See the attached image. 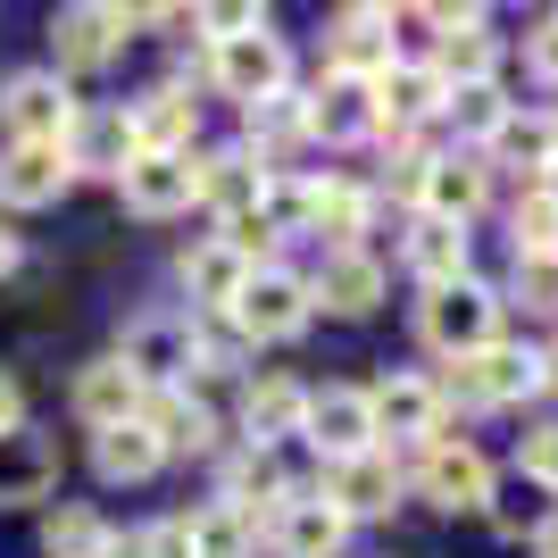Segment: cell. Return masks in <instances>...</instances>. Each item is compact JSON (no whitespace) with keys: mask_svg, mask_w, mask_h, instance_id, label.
I'll list each match as a JSON object with an SVG mask.
<instances>
[{"mask_svg":"<svg viewBox=\"0 0 558 558\" xmlns=\"http://www.w3.org/2000/svg\"><path fill=\"white\" fill-rule=\"evenodd\" d=\"M308 226L333 233V251H359V233H367V192H350V184H308Z\"/></svg>","mask_w":558,"mask_h":558,"instance_id":"31","label":"cell"},{"mask_svg":"<svg viewBox=\"0 0 558 558\" xmlns=\"http://www.w3.org/2000/svg\"><path fill=\"white\" fill-rule=\"evenodd\" d=\"M93 459H100V475H109V484H142V475H159L167 466V450L150 442V425H109V434H100L93 442Z\"/></svg>","mask_w":558,"mask_h":558,"instance_id":"29","label":"cell"},{"mask_svg":"<svg viewBox=\"0 0 558 558\" xmlns=\"http://www.w3.org/2000/svg\"><path fill=\"white\" fill-rule=\"evenodd\" d=\"M550 134H558V117H550Z\"/></svg>","mask_w":558,"mask_h":558,"instance_id":"47","label":"cell"},{"mask_svg":"<svg viewBox=\"0 0 558 558\" xmlns=\"http://www.w3.org/2000/svg\"><path fill=\"white\" fill-rule=\"evenodd\" d=\"M125 125H134V150L184 159V150H192V125H201V100H192L184 84H159V93H142L134 109H125Z\"/></svg>","mask_w":558,"mask_h":558,"instance_id":"14","label":"cell"},{"mask_svg":"<svg viewBox=\"0 0 558 558\" xmlns=\"http://www.w3.org/2000/svg\"><path fill=\"white\" fill-rule=\"evenodd\" d=\"M342 542H350V517L333 509L326 492H317V500L292 492L276 509V558H342Z\"/></svg>","mask_w":558,"mask_h":558,"instance_id":"15","label":"cell"},{"mask_svg":"<svg viewBox=\"0 0 558 558\" xmlns=\"http://www.w3.org/2000/svg\"><path fill=\"white\" fill-rule=\"evenodd\" d=\"M525 59H534L542 84H558V17H542L534 34H525Z\"/></svg>","mask_w":558,"mask_h":558,"instance_id":"42","label":"cell"},{"mask_svg":"<svg viewBox=\"0 0 558 558\" xmlns=\"http://www.w3.org/2000/svg\"><path fill=\"white\" fill-rule=\"evenodd\" d=\"M308 134V117H301V100H258V109H251V159L258 167H267V150H283V142H301Z\"/></svg>","mask_w":558,"mask_h":558,"instance_id":"34","label":"cell"},{"mask_svg":"<svg viewBox=\"0 0 558 558\" xmlns=\"http://www.w3.org/2000/svg\"><path fill=\"white\" fill-rule=\"evenodd\" d=\"M308 417V384H292V375H258L251 392H242V425H251L258 450H276L283 434H301Z\"/></svg>","mask_w":558,"mask_h":558,"instance_id":"24","label":"cell"},{"mask_svg":"<svg viewBox=\"0 0 558 558\" xmlns=\"http://www.w3.org/2000/svg\"><path fill=\"white\" fill-rule=\"evenodd\" d=\"M134 558H201V542H192V517H159V525H142Z\"/></svg>","mask_w":558,"mask_h":558,"instance_id":"39","label":"cell"},{"mask_svg":"<svg viewBox=\"0 0 558 558\" xmlns=\"http://www.w3.org/2000/svg\"><path fill=\"white\" fill-rule=\"evenodd\" d=\"M184 283H192V301L233 308V292L251 283V258H233L226 242H201V251H184Z\"/></svg>","mask_w":558,"mask_h":558,"instance_id":"30","label":"cell"},{"mask_svg":"<svg viewBox=\"0 0 558 558\" xmlns=\"http://www.w3.org/2000/svg\"><path fill=\"white\" fill-rule=\"evenodd\" d=\"M517 301L534 317H558V258H517Z\"/></svg>","mask_w":558,"mask_h":558,"instance_id":"38","label":"cell"},{"mask_svg":"<svg viewBox=\"0 0 558 558\" xmlns=\"http://www.w3.org/2000/svg\"><path fill=\"white\" fill-rule=\"evenodd\" d=\"M384 68H392V9H342L333 17V75L375 84Z\"/></svg>","mask_w":558,"mask_h":558,"instance_id":"19","label":"cell"},{"mask_svg":"<svg viewBox=\"0 0 558 558\" xmlns=\"http://www.w3.org/2000/svg\"><path fill=\"white\" fill-rule=\"evenodd\" d=\"M484 192H492V167L484 159H434L425 167V217H434V226H466V217L484 209Z\"/></svg>","mask_w":558,"mask_h":558,"instance_id":"23","label":"cell"},{"mask_svg":"<svg viewBox=\"0 0 558 558\" xmlns=\"http://www.w3.org/2000/svg\"><path fill=\"white\" fill-rule=\"evenodd\" d=\"M9 267H17V233L0 226V276H9Z\"/></svg>","mask_w":558,"mask_h":558,"instance_id":"45","label":"cell"},{"mask_svg":"<svg viewBox=\"0 0 558 558\" xmlns=\"http://www.w3.org/2000/svg\"><path fill=\"white\" fill-rule=\"evenodd\" d=\"M43 550L50 558H109L117 534H109V517H100V509H59V517H50V534H43Z\"/></svg>","mask_w":558,"mask_h":558,"instance_id":"32","label":"cell"},{"mask_svg":"<svg viewBox=\"0 0 558 558\" xmlns=\"http://www.w3.org/2000/svg\"><path fill=\"white\" fill-rule=\"evenodd\" d=\"M233 326L251 342H292L308 326V276L292 267H251V283L233 292Z\"/></svg>","mask_w":558,"mask_h":558,"instance_id":"4","label":"cell"},{"mask_svg":"<svg viewBox=\"0 0 558 558\" xmlns=\"http://www.w3.org/2000/svg\"><path fill=\"white\" fill-rule=\"evenodd\" d=\"M192 542H201V558H251V517H233L217 500V509L192 517Z\"/></svg>","mask_w":558,"mask_h":558,"instance_id":"35","label":"cell"},{"mask_svg":"<svg viewBox=\"0 0 558 558\" xmlns=\"http://www.w3.org/2000/svg\"><path fill=\"white\" fill-rule=\"evenodd\" d=\"M301 434H308L317 450H326L333 466H342V459H359V450H375L367 392H359V384H326V392H308V417H301Z\"/></svg>","mask_w":558,"mask_h":558,"instance_id":"9","label":"cell"},{"mask_svg":"<svg viewBox=\"0 0 558 558\" xmlns=\"http://www.w3.org/2000/svg\"><path fill=\"white\" fill-rule=\"evenodd\" d=\"M417 492L434 500V509H492V459L475 442H425V466H417Z\"/></svg>","mask_w":558,"mask_h":558,"instance_id":"6","label":"cell"},{"mask_svg":"<svg viewBox=\"0 0 558 558\" xmlns=\"http://www.w3.org/2000/svg\"><path fill=\"white\" fill-rule=\"evenodd\" d=\"M117 192H125V209H134V217H175V209H192V150H184V159L142 150V159L117 175Z\"/></svg>","mask_w":558,"mask_h":558,"instance_id":"17","label":"cell"},{"mask_svg":"<svg viewBox=\"0 0 558 558\" xmlns=\"http://www.w3.org/2000/svg\"><path fill=\"white\" fill-rule=\"evenodd\" d=\"M326 500L342 517H392V500H400L392 450H359V459H342V466H333V484H326Z\"/></svg>","mask_w":558,"mask_h":558,"instance_id":"18","label":"cell"},{"mask_svg":"<svg viewBox=\"0 0 558 558\" xmlns=\"http://www.w3.org/2000/svg\"><path fill=\"white\" fill-rule=\"evenodd\" d=\"M409 267L425 276V292L466 283V226H434V217H417V226H409Z\"/></svg>","mask_w":558,"mask_h":558,"instance_id":"28","label":"cell"},{"mask_svg":"<svg viewBox=\"0 0 558 558\" xmlns=\"http://www.w3.org/2000/svg\"><path fill=\"white\" fill-rule=\"evenodd\" d=\"M484 150H492L484 167H517V175H534V184H542V175H550V159H558V134H550V117L509 109V117L484 134Z\"/></svg>","mask_w":558,"mask_h":558,"instance_id":"25","label":"cell"},{"mask_svg":"<svg viewBox=\"0 0 558 558\" xmlns=\"http://www.w3.org/2000/svg\"><path fill=\"white\" fill-rule=\"evenodd\" d=\"M209 75H217V93H226V100L258 109V100H276V93H283L292 50H283V34H267V25H258V34H233V43H217Z\"/></svg>","mask_w":558,"mask_h":558,"instance_id":"5","label":"cell"},{"mask_svg":"<svg viewBox=\"0 0 558 558\" xmlns=\"http://www.w3.org/2000/svg\"><path fill=\"white\" fill-rule=\"evenodd\" d=\"M50 492H59V442L34 425H9L0 434V509H34Z\"/></svg>","mask_w":558,"mask_h":558,"instance_id":"12","label":"cell"},{"mask_svg":"<svg viewBox=\"0 0 558 558\" xmlns=\"http://www.w3.org/2000/svg\"><path fill=\"white\" fill-rule=\"evenodd\" d=\"M142 400H150V392H142V384L117 367V359H93V367L75 375V417L93 425V434H109V425H134V417H142Z\"/></svg>","mask_w":558,"mask_h":558,"instance_id":"20","label":"cell"},{"mask_svg":"<svg viewBox=\"0 0 558 558\" xmlns=\"http://www.w3.org/2000/svg\"><path fill=\"white\" fill-rule=\"evenodd\" d=\"M509 226H517V258H558V201H550L542 184L517 201Z\"/></svg>","mask_w":558,"mask_h":558,"instance_id":"33","label":"cell"},{"mask_svg":"<svg viewBox=\"0 0 558 558\" xmlns=\"http://www.w3.org/2000/svg\"><path fill=\"white\" fill-rule=\"evenodd\" d=\"M201 25H209L217 43H233V34H258V25H267V17H258L251 0H217V9H209V17H201Z\"/></svg>","mask_w":558,"mask_h":558,"instance_id":"41","label":"cell"},{"mask_svg":"<svg viewBox=\"0 0 558 558\" xmlns=\"http://www.w3.org/2000/svg\"><path fill=\"white\" fill-rule=\"evenodd\" d=\"M517 484L558 492V425H534V434L517 442Z\"/></svg>","mask_w":558,"mask_h":558,"instance_id":"37","label":"cell"},{"mask_svg":"<svg viewBox=\"0 0 558 558\" xmlns=\"http://www.w3.org/2000/svg\"><path fill=\"white\" fill-rule=\"evenodd\" d=\"M134 25H142V9H68V17L50 25V43H59V75L109 68L117 50L134 43Z\"/></svg>","mask_w":558,"mask_h":558,"instance_id":"11","label":"cell"},{"mask_svg":"<svg viewBox=\"0 0 558 558\" xmlns=\"http://www.w3.org/2000/svg\"><path fill=\"white\" fill-rule=\"evenodd\" d=\"M142 425H150V442H159L167 459H201V450L217 442V417L192 392H150L142 400Z\"/></svg>","mask_w":558,"mask_h":558,"instance_id":"22","label":"cell"},{"mask_svg":"<svg viewBox=\"0 0 558 558\" xmlns=\"http://www.w3.org/2000/svg\"><path fill=\"white\" fill-rule=\"evenodd\" d=\"M9 425H25V392H17V375L0 367V434H9Z\"/></svg>","mask_w":558,"mask_h":558,"instance_id":"43","label":"cell"},{"mask_svg":"<svg viewBox=\"0 0 558 558\" xmlns=\"http://www.w3.org/2000/svg\"><path fill=\"white\" fill-rule=\"evenodd\" d=\"M417 333H425L434 350H442L450 367H459V359H475V350H492V342H500V301H492V292H484L475 276H466V283H442V292H425Z\"/></svg>","mask_w":558,"mask_h":558,"instance_id":"2","label":"cell"},{"mask_svg":"<svg viewBox=\"0 0 558 558\" xmlns=\"http://www.w3.org/2000/svg\"><path fill=\"white\" fill-rule=\"evenodd\" d=\"M308 308H333V317H375L384 308V267L367 251H333L317 276H308Z\"/></svg>","mask_w":558,"mask_h":558,"instance_id":"13","label":"cell"},{"mask_svg":"<svg viewBox=\"0 0 558 558\" xmlns=\"http://www.w3.org/2000/svg\"><path fill=\"white\" fill-rule=\"evenodd\" d=\"M367 417H375V434H392V442H442V384L384 375V384H367Z\"/></svg>","mask_w":558,"mask_h":558,"instance_id":"7","label":"cell"},{"mask_svg":"<svg viewBox=\"0 0 558 558\" xmlns=\"http://www.w3.org/2000/svg\"><path fill=\"white\" fill-rule=\"evenodd\" d=\"M68 184H75L68 142H9V150H0V201H9V209H50Z\"/></svg>","mask_w":558,"mask_h":558,"instance_id":"10","label":"cell"},{"mask_svg":"<svg viewBox=\"0 0 558 558\" xmlns=\"http://www.w3.org/2000/svg\"><path fill=\"white\" fill-rule=\"evenodd\" d=\"M534 558H558V517H542V525H534Z\"/></svg>","mask_w":558,"mask_h":558,"instance_id":"44","label":"cell"},{"mask_svg":"<svg viewBox=\"0 0 558 558\" xmlns=\"http://www.w3.org/2000/svg\"><path fill=\"white\" fill-rule=\"evenodd\" d=\"M117 367L134 375L142 392H184V375H201V326L192 317H134L117 333Z\"/></svg>","mask_w":558,"mask_h":558,"instance_id":"1","label":"cell"},{"mask_svg":"<svg viewBox=\"0 0 558 558\" xmlns=\"http://www.w3.org/2000/svg\"><path fill=\"white\" fill-rule=\"evenodd\" d=\"M301 117H308V134H326V142H359V134H375V93L359 75H326L301 100Z\"/></svg>","mask_w":558,"mask_h":558,"instance_id":"21","label":"cell"},{"mask_svg":"<svg viewBox=\"0 0 558 558\" xmlns=\"http://www.w3.org/2000/svg\"><path fill=\"white\" fill-rule=\"evenodd\" d=\"M75 93L59 68H25L9 75V93H0V125H9V142H68L75 134Z\"/></svg>","mask_w":558,"mask_h":558,"instance_id":"3","label":"cell"},{"mask_svg":"<svg viewBox=\"0 0 558 558\" xmlns=\"http://www.w3.org/2000/svg\"><path fill=\"white\" fill-rule=\"evenodd\" d=\"M542 192H550V201H558V159H550V175H542Z\"/></svg>","mask_w":558,"mask_h":558,"instance_id":"46","label":"cell"},{"mask_svg":"<svg viewBox=\"0 0 558 558\" xmlns=\"http://www.w3.org/2000/svg\"><path fill=\"white\" fill-rule=\"evenodd\" d=\"M217 500H226L233 517H258V509H283L292 500V484H283V466H276V450H242V459L226 466V484H217Z\"/></svg>","mask_w":558,"mask_h":558,"instance_id":"27","label":"cell"},{"mask_svg":"<svg viewBox=\"0 0 558 558\" xmlns=\"http://www.w3.org/2000/svg\"><path fill=\"white\" fill-rule=\"evenodd\" d=\"M375 93V134H409V125H425V117H442V100H450V84H442V68H409V59H392V68L367 84Z\"/></svg>","mask_w":558,"mask_h":558,"instance_id":"8","label":"cell"},{"mask_svg":"<svg viewBox=\"0 0 558 558\" xmlns=\"http://www.w3.org/2000/svg\"><path fill=\"white\" fill-rule=\"evenodd\" d=\"M442 117H459L466 134H492V125H500V117H509V100H500V84H450Z\"/></svg>","mask_w":558,"mask_h":558,"instance_id":"36","label":"cell"},{"mask_svg":"<svg viewBox=\"0 0 558 558\" xmlns=\"http://www.w3.org/2000/svg\"><path fill=\"white\" fill-rule=\"evenodd\" d=\"M192 201L242 217V209H267V167L251 150H217V159H192Z\"/></svg>","mask_w":558,"mask_h":558,"instance_id":"16","label":"cell"},{"mask_svg":"<svg viewBox=\"0 0 558 558\" xmlns=\"http://www.w3.org/2000/svg\"><path fill=\"white\" fill-rule=\"evenodd\" d=\"M142 150H134V125H125V109H109V117H75V134H68V167L84 175H125Z\"/></svg>","mask_w":558,"mask_h":558,"instance_id":"26","label":"cell"},{"mask_svg":"<svg viewBox=\"0 0 558 558\" xmlns=\"http://www.w3.org/2000/svg\"><path fill=\"white\" fill-rule=\"evenodd\" d=\"M425 167H434V150H417V142H400V150H392V175H384V184H392L400 201H417V192H425Z\"/></svg>","mask_w":558,"mask_h":558,"instance_id":"40","label":"cell"}]
</instances>
